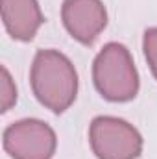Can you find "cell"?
<instances>
[{
	"label": "cell",
	"mask_w": 157,
	"mask_h": 159,
	"mask_svg": "<svg viewBox=\"0 0 157 159\" xmlns=\"http://www.w3.org/2000/svg\"><path fill=\"white\" fill-rule=\"evenodd\" d=\"M142 50L148 61V67L157 80V28H148L142 37Z\"/></svg>",
	"instance_id": "cell-8"
},
{
	"label": "cell",
	"mask_w": 157,
	"mask_h": 159,
	"mask_svg": "<svg viewBox=\"0 0 157 159\" xmlns=\"http://www.w3.org/2000/svg\"><path fill=\"white\" fill-rule=\"evenodd\" d=\"M2 22L15 41L28 43L44 24V17L37 0H2Z\"/></svg>",
	"instance_id": "cell-6"
},
{
	"label": "cell",
	"mask_w": 157,
	"mask_h": 159,
	"mask_svg": "<svg viewBox=\"0 0 157 159\" xmlns=\"http://www.w3.org/2000/svg\"><path fill=\"white\" fill-rule=\"evenodd\" d=\"M61 20L79 44H92L107 26V9L102 0H63Z\"/></svg>",
	"instance_id": "cell-5"
},
{
	"label": "cell",
	"mask_w": 157,
	"mask_h": 159,
	"mask_svg": "<svg viewBox=\"0 0 157 159\" xmlns=\"http://www.w3.org/2000/svg\"><path fill=\"white\" fill-rule=\"evenodd\" d=\"M17 104V87L11 78L9 70L2 67V78H0V111L7 113Z\"/></svg>",
	"instance_id": "cell-7"
},
{
	"label": "cell",
	"mask_w": 157,
	"mask_h": 159,
	"mask_svg": "<svg viewBox=\"0 0 157 159\" xmlns=\"http://www.w3.org/2000/svg\"><path fill=\"white\" fill-rule=\"evenodd\" d=\"M89 143L98 159H137L142 152V135L128 120L102 115L89 126Z\"/></svg>",
	"instance_id": "cell-3"
},
{
	"label": "cell",
	"mask_w": 157,
	"mask_h": 159,
	"mask_svg": "<svg viewBox=\"0 0 157 159\" xmlns=\"http://www.w3.org/2000/svg\"><path fill=\"white\" fill-rule=\"evenodd\" d=\"M4 150L11 159H52L57 148L56 131L39 119H22L4 129Z\"/></svg>",
	"instance_id": "cell-4"
},
{
	"label": "cell",
	"mask_w": 157,
	"mask_h": 159,
	"mask_svg": "<svg viewBox=\"0 0 157 159\" xmlns=\"http://www.w3.org/2000/svg\"><path fill=\"white\" fill-rule=\"evenodd\" d=\"M30 83L35 98L52 113H65L78 96V72L59 50H39L34 57Z\"/></svg>",
	"instance_id": "cell-1"
},
{
	"label": "cell",
	"mask_w": 157,
	"mask_h": 159,
	"mask_svg": "<svg viewBox=\"0 0 157 159\" xmlns=\"http://www.w3.org/2000/svg\"><path fill=\"white\" fill-rule=\"evenodd\" d=\"M92 81L102 98L129 102L139 93V72L129 50L120 43H107L92 63Z\"/></svg>",
	"instance_id": "cell-2"
}]
</instances>
